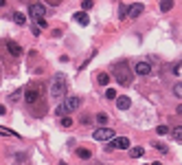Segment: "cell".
<instances>
[{
    "label": "cell",
    "instance_id": "obj_1",
    "mask_svg": "<svg viewBox=\"0 0 182 165\" xmlns=\"http://www.w3.org/2000/svg\"><path fill=\"white\" fill-rule=\"evenodd\" d=\"M112 70H114V77H116V82L121 86H129V84H132V70H129V64L125 60L116 62L112 66Z\"/></svg>",
    "mask_w": 182,
    "mask_h": 165
},
{
    "label": "cell",
    "instance_id": "obj_2",
    "mask_svg": "<svg viewBox=\"0 0 182 165\" xmlns=\"http://www.w3.org/2000/svg\"><path fill=\"white\" fill-rule=\"evenodd\" d=\"M44 92H46L44 84L42 82H33V84H29L27 88H24V99H27L29 106H33V104H37L44 97Z\"/></svg>",
    "mask_w": 182,
    "mask_h": 165
},
{
    "label": "cell",
    "instance_id": "obj_3",
    "mask_svg": "<svg viewBox=\"0 0 182 165\" xmlns=\"http://www.w3.org/2000/svg\"><path fill=\"white\" fill-rule=\"evenodd\" d=\"M62 95H66V77L55 75L50 82V97H62Z\"/></svg>",
    "mask_w": 182,
    "mask_h": 165
},
{
    "label": "cell",
    "instance_id": "obj_4",
    "mask_svg": "<svg viewBox=\"0 0 182 165\" xmlns=\"http://www.w3.org/2000/svg\"><path fill=\"white\" fill-rule=\"evenodd\" d=\"M92 136H94L97 141H112V139L116 136V132H114L112 128H99V130L92 132Z\"/></svg>",
    "mask_w": 182,
    "mask_h": 165
},
{
    "label": "cell",
    "instance_id": "obj_5",
    "mask_svg": "<svg viewBox=\"0 0 182 165\" xmlns=\"http://www.w3.org/2000/svg\"><path fill=\"white\" fill-rule=\"evenodd\" d=\"M127 150L129 148V139L127 136H114L112 141H110V145H108V150Z\"/></svg>",
    "mask_w": 182,
    "mask_h": 165
},
{
    "label": "cell",
    "instance_id": "obj_6",
    "mask_svg": "<svg viewBox=\"0 0 182 165\" xmlns=\"http://www.w3.org/2000/svg\"><path fill=\"white\" fill-rule=\"evenodd\" d=\"M29 16L35 20V18H44L46 16V7L44 5H37V2H33L31 7H29Z\"/></svg>",
    "mask_w": 182,
    "mask_h": 165
},
{
    "label": "cell",
    "instance_id": "obj_7",
    "mask_svg": "<svg viewBox=\"0 0 182 165\" xmlns=\"http://www.w3.org/2000/svg\"><path fill=\"white\" fill-rule=\"evenodd\" d=\"M5 46H7V51L13 55V57H20L22 55V46L18 44V42H13V40H9V42H5Z\"/></svg>",
    "mask_w": 182,
    "mask_h": 165
},
{
    "label": "cell",
    "instance_id": "obj_8",
    "mask_svg": "<svg viewBox=\"0 0 182 165\" xmlns=\"http://www.w3.org/2000/svg\"><path fill=\"white\" fill-rule=\"evenodd\" d=\"M134 73H136V75H149V73H151V64H149V62H138V64L134 66Z\"/></svg>",
    "mask_w": 182,
    "mask_h": 165
},
{
    "label": "cell",
    "instance_id": "obj_9",
    "mask_svg": "<svg viewBox=\"0 0 182 165\" xmlns=\"http://www.w3.org/2000/svg\"><path fill=\"white\" fill-rule=\"evenodd\" d=\"M72 20L77 22V25H81V27H88V25H90V18L86 16V11H77V13L72 16Z\"/></svg>",
    "mask_w": 182,
    "mask_h": 165
},
{
    "label": "cell",
    "instance_id": "obj_10",
    "mask_svg": "<svg viewBox=\"0 0 182 165\" xmlns=\"http://www.w3.org/2000/svg\"><path fill=\"white\" fill-rule=\"evenodd\" d=\"M129 106H132V99H129L127 95H119L116 97V108L119 110H127Z\"/></svg>",
    "mask_w": 182,
    "mask_h": 165
},
{
    "label": "cell",
    "instance_id": "obj_11",
    "mask_svg": "<svg viewBox=\"0 0 182 165\" xmlns=\"http://www.w3.org/2000/svg\"><path fill=\"white\" fill-rule=\"evenodd\" d=\"M141 13H143V5H141V2H134L132 7L127 9V16H129V18H138Z\"/></svg>",
    "mask_w": 182,
    "mask_h": 165
},
{
    "label": "cell",
    "instance_id": "obj_12",
    "mask_svg": "<svg viewBox=\"0 0 182 165\" xmlns=\"http://www.w3.org/2000/svg\"><path fill=\"white\" fill-rule=\"evenodd\" d=\"M66 106H68L70 110H77V108L81 106V99H79V97H68V99H66Z\"/></svg>",
    "mask_w": 182,
    "mask_h": 165
},
{
    "label": "cell",
    "instance_id": "obj_13",
    "mask_svg": "<svg viewBox=\"0 0 182 165\" xmlns=\"http://www.w3.org/2000/svg\"><path fill=\"white\" fill-rule=\"evenodd\" d=\"M13 22H15V25H27V16L20 13V11H15L13 13Z\"/></svg>",
    "mask_w": 182,
    "mask_h": 165
},
{
    "label": "cell",
    "instance_id": "obj_14",
    "mask_svg": "<svg viewBox=\"0 0 182 165\" xmlns=\"http://www.w3.org/2000/svg\"><path fill=\"white\" fill-rule=\"evenodd\" d=\"M68 112H70V108L66 106V101L57 106V114H59V117H68Z\"/></svg>",
    "mask_w": 182,
    "mask_h": 165
},
{
    "label": "cell",
    "instance_id": "obj_15",
    "mask_svg": "<svg viewBox=\"0 0 182 165\" xmlns=\"http://www.w3.org/2000/svg\"><path fill=\"white\" fill-rule=\"evenodd\" d=\"M173 9V0H162V2H160V11H171Z\"/></svg>",
    "mask_w": 182,
    "mask_h": 165
},
{
    "label": "cell",
    "instance_id": "obj_16",
    "mask_svg": "<svg viewBox=\"0 0 182 165\" xmlns=\"http://www.w3.org/2000/svg\"><path fill=\"white\" fill-rule=\"evenodd\" d=\"M143 154H145L143 148H132V150H129V156H132V158H141Z\"/></svg>",
    "mask_w": 182,
    "mask_h": 165
},
{
    "label": "cell",
    "instance_id": "obj_17",
    "mask_svg": "<svg viewBox=\"0 0 182 165\" xmlns=\"http://www.w3.org/2000/svg\"><path fill=\"white\" fill-rule=\"evenodd\" d=\"M77 156H79V158H90L92 152H90L88 148H79V150H77Z\"/></svg>",
    "mask_w": 182,
    "mask_h": 165
},
{
    "label": "cell",
    "instance_id": "obj_18",
    "mask_svg": "<svg viewBox=\"0 0 182 165\" xmlns=\"http://www.w3.org/2000/svg\"><path fill=\"white\" fill-rule=\"evenodd\" d=\"M171 134H173L176 141H180V143H182V126H176V128L171 130Z\"/></svg>",
    "mask_w": 182,
    "mask_h": 165
},
{
    "label": "cell",
    "instance_id": "obj_19",
    "mask_svg": "<svg viewBox=\"0 0 182 165\" xmlns=\"http://www.w3.org/2000/svg\"><path fill=\"white\" fill-rule=\"evenodd\" d=\"M97 82H99L101 86H106V84L110 82V75H108V73H99V75H97Z\"/></svg>",
    "mask_w": 182,
    "mask_h": 165
},
{
    "label": "cell",
    "instance_id": "obj_20",
    "mask_svg": "<svg viewBox=\"0 0 182 165\" xmlns=\"http://www.w3.org/2000/svg\"><path fill=\"white\" fill-rule=\"evenodd\" d=\"M173 95H176L178 99H182V82H178V84L173 86Z\"/></svg>",
    "mask_w": 182,
    "mask_h": 165
},
{
    "label": "cell",
    "instance_id": "obj_21",
    "mask_svg": "<svg viewBox=\"0 0 182 165\" xmlns=\"http://www.w3.org/2000/svg\"><path fill=\"white\" fill-rule=\"evenodd\" d=\"M106 97H108V99H116L119 95H116V90H114V88H108V90H106Z\"/></svg>",
    "mask_w": 182,
    "mask_h": 165
},
{
    "label": "cell",
    "instance_id": "obj_22",
    "mask_svg": "<svg viewBox=\"0 0 182 165\" xmlns=\"http://www.w3.org/2000/svg\"><path fill=\"white\" fill-rule=\"evenodd\" d=\"M156 132H158L160 136H165V134H169V128H167V126H158V128H156Z\"/></svg>",
    "mask_w": 182,
    "mask_h": 165
},
{
    "label": "cell",
    "instance_id": "obj_23",
    "mask_svg": "<svg viewBox=\"0 0 182 165\" xmlns=\"http://www.w3.org/2000/svg\"><path fill=\"white\" fill-rule=\"evenodd\" d=\"M62 126L64 128H70L72 126V119H70V117H62Z\"/></svg>",
    "mask_w": 182,
    "mask_h": 165
},
{
    "label": "cell",
    "instance_id": "obj_24",
    "mask_svg": "<svg viewBox=\"0 0 182 165\" xmlns=\"http://www.w3.org/2000/svg\"><path fill=\"white\" fill-rule=\"evenodd\" d=\"M92 5H94L92 0H84V2H81V9H84V11H88V9H92Z\"/></svg>",
    "mask_w": 182,
    "mask_h": 165
},
{
    "label": "cell",
    "instance_id": "obj_25",
    "mask_svg": "<svg viewBox=\"0 0 182 165\" xmlns=\"http://www.w3.org/2000/svg\"><path fill=\"white\" fill-rule=\"evenodd\" d=\"M35 25H37L40 29H46V20H44V18H35Z\"/></svg>",
    "mask_w": 182,
    "mask_h": 165
},
{
    "label": "cell",
    "instance_id": "obj_26",
    "mask_svg": "<svg viewBox=\"0 0 182 165\" xmlns=\"http://www.w3.org/2000/svg\"><path fill=\"white\" fill-rule=\"evenodd\" d=\"M97 121L103 126V123H108V114H97Z\"/></svg>",
    "mask_w": 182,
    "mask_h": 165
},
{
    "label": "cell",
    "instance_id": "obj_27",
    "mask_svg": "<svg viewBox=\"0 0 182 165\" xmlns=\"http://www.w3.org/2000/svg\"><path fill=\"white\" fill-rule=\"evenodd\" d=\"M20 95H22V90H15L13 95H9V99H11V101H18V99H20Z\"/></svg>",
    "mask_w": 182,
    "mask_h": 165
},
{
    "label": "cell",
    "instance_id": "obj_28",
    "mask_svg": "<svg viewBox=\"0 0 182 165\" xmlns=\"http://www.w3.org/2000/svg\"><path fill=\"white\" fill-rule=\"evenodd\" d=\"M154 148H156V150H158V152H162V154H165V152L169 150V148H167V145H162V143H156Z\"/></svg>",
    "mask_w": 182,
    "mask_h": 165
},
{
    "label": "cell",
    "instance_id": "obj_29",
    "mask_svg": "<svg viewBox=\"0 0 182 165\" xmlns=\"http://www.w3.org/2000/svg\"><path fill=\"white\" fill-rule=\"evenodd\" d=\"M46 5H53L55 7V5H59V0H46Z\"/></svg>",
    "mask_w": 182,
    "mask_h": 165
},
{
    "label": "cell",
    "instance_id": "obj_30",
    "mask_svg": "<svg viewBox=\"0 0 182 165\" xmlns=\"http://www.w3.org/2000/svg\"><path fill=\"white\" fill-rule=\"evenodd\" d=\"M0 114H7V108L5 106H0Z\"/></svg>",
    "mask_w": 182,
    "mask_h": 165
},
{
    "label": "cell",
    "instance_id": "obj_31",
    "mask_svg": "<svg viewBox=\"0 0 182 165\" xmlns=\"http://www.w3.org/2000/svg\"><path fill=\"white\" fill-rule=\"evenodd\" d=\"M176 114H182V106H178V108H176Z\"/></svg>",
    "mask_w": 182,
    "mask_h": 165
},
{
    "label": "cell",
    "instance_id": "obj_32",
    "mask_svg": "<svg viewBox=\"0 0 182 165\" xmlns=\"http://www.w3.org/2000/svg\"><path fill=\"white\" fill-rule=\"evenodd\" d=\"M7 5V0H0V7H5Z\"/></svg>",
    "mask_w": 182,
    "mask_h": 165
},
{
    "label": "cell",
    "instance_id": "obj_33",
    "mask_svg": "<svg viewBox=\"0 0 182 165\" xmlns=\"http://www.w3.org/2000/svg\"><path fill=\"white\" fill-rule=\"evenodd\" d=\"M151 165H162V163H158V161H156V163H151Z\"/></svg>",
    "mask_w": 182,
    "mask_h": 165
},
{
    "label": "cell",
    "instance_id": "obj_34",
    "mask_svg": "<svg viewBox=\"0 0 182 165\" xmlns=\"http://www.w3.org/2000/svg\"><path fill=\"white\" fill-rule=\"evenodd\" d=\"M0 77H2V66H0Z\"/></svg>",
    "mask_w": 182,
    "mask_h": 165
},
{
    "label": "cell",
    "instance_id": "obj_35",
    "mask_svg": "<svg viewBox=\"0 0 182 165\" xmlns=\"http://www.w3.org/2000/svg\"><path fill=\"white\" fill-rule=\"evenodd\" d=\"M99 165H101V163H99Z\"/></svg>",
    "mask_w": 182,
    "mask_h": 165
}]
</instances>
